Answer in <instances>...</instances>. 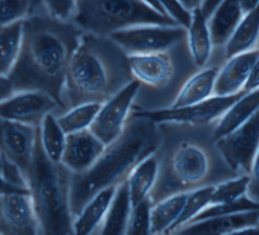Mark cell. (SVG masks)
Here are the masks:
<instances>
[{
	"mask_svg": "<svg viewBox=\"0 0 259 235\" xmlns=\"http://www.w3.org/2000/svg\"><path fill=\"white\" fill-rule=\"evenodd\" d=\"M219 69L214 67L201 68L190 76L181 86L170 107L177 108L202 102L213 96L214 82Z\"/></svg>",
	"mask_w": 259,
	"mask_h": 235,
	"instance_id": "ffe728a7",
	"label": "cell"
},
{
	"mask_svg": "<svg viewBox=\"0 0 259 235\" xmlns=\"http://www.w3.org/2000/svg\"><path fill=\"white\" fill-rule=\"evenodd\" d=\"M126 55L131 76L140 84L152 88H162L171 81L174 64L167 51Z\"/></svg>",
	"mask_w": 259,
	"mask_h": 235,
	"instance_id": "5bb4252c",
	"label": "cell"
},
{
	"mask_svg": "<svg viewBox=\"0 0 259 235\" xmlns=\"http://www.w3.org/2000/svg\"><path fill=\"white\" fill-rule=\"evenodd\" d=\"M159 161L156 153L142 159L128 173L125 182L132 207L148 199L157 183Z\"/></svg>",
	"mask_w": 259,
	"mask_h": 235,
	"instance_id": "d6986e66",
	"label": "cell"
},
{
	"mask_svg": "<svg viewBox=\"0 0 259 235\" xmlns=\"http://www.w3.org/2000/svg\"><path fill=\"white\" fill-rule=\"evenodd\" d=\"M163 12L176 24L185 28L190 23L191 12L186 10L178 0H157Z\"/></svg>",
	"mask_w": 259,
	"mask_h": 235,
	"instance_id": "e575fe53",
	"label": "cell"
},
{
	"mask_svg": "<svg viewBox=\"0 0 259 235\" xmlns=\"http://www.w3.org/2000/svg\"><path fill=\"white\" fill-rule=\"evenodd\" d=\"M89 129L66 135L61 163L72 173H80L90 168L105 148Z\"/></svg>",
	"mask_w": 259,
	"mask_h": 235,
	"instance_id": "9a60e30c",
	"label": "cell"
},
{
	"mask_svg": "<svg viewBox=\"0 0 259 235\" xmlns=\"http://www.w3.org/2000/svg\"><path fill=\"white\" fill-rule=\"evenodd\" d=\"M151 207L152 202L149 198L132 207L125 235H151Z\"/></svg>",
	"mask_w": 259,
	"mask_h": 235,
	"instance_id": "d6a6232c",
	"label": "cell"
},
{
	"mask_svg": "<svg viewBox=\"0 0 259 235\" xmlns=\"http://www.w3.org/2000/svg\"><path fill=\"white\" fill-rule=\"evenodd\" d=\"M259 55V47L232 55L219 69L213 96H231L243 91L250 71Z\"/></svg>",
	"mask_w": 259,
	"mask_h": 235,
	"instance_id": "2e32d148",
	"label": "cell"
},
{
	"mask_svg": "<svg viewBox=\"0 0 259 235\" xmlns=\"http://www.w3.org/2000/svg\"><path fill=\"white\" fill-rule=\"evenodd\" d=\"M244 12L237 0H224L207 18V26L213 46L225 45L229 40Z\"/></svg>",
	"mask_w": 259,
	"mask_h": 235,
	"instance_id": "44dd1931",
	"label": "cell"
},
{
	"mask_svg": "<svg viewBox=\"0 0 259 235\" xmlns=\"http://www.w3.org/2000/svg\"><path fill=\"white\" fill-rule=\"evenodd\" d=\"M143 2H145L146 4H148L149 6H151L152 8H154L155 10H157V11H159L160 13H162V14H165L164 12H163V10L161 9V7H160V5L158 4V2H157V0H142ZM166 15V14H165Z\"/></svg>",
	"mask_w": 259,
	"mask_h": 235,
	"instance_id": "f6af8a7d",
	"label": "cell"
},
{
	"mask_svg": "<svg viewBox=\"0 0 259 235\" xmlns=\"http://www.w3.org/2000/svg\"><path fill=\"white\" fill-rule=\"evenodd\" d=\"M259 110V89L245 92L218 120L213 130L214 140L234 131Z\"/></svg>",
	"mask_w": 259,
	"mask_h": 235,
	"instance_id": "7402d4cb",
	"label": "cell"
},
{
	"mask_svg": "<svg viewBox=\"0 0 259 235\" xmlns=\"http://www.w3.org/2000/svg\"><path fill=\"white\" fill-rule=\"evenodd\" d=\"M259 42V5L245 13L235 31L226 42V58L256 48Z\"/></svg>",
	"mask_w": 259,
	"mask_h": 235,
	"instance_id": "cb8c5ba5",
	"label": "cell"
},
{
	"mask_svg": "<svg viewBox=\"0 0 259 235\" xmlns=\"http://www.w3.org/2000/svg\"><path fill=\"white\" fill-rule=\"evenodd\" d=\"M1 170H2V156L0 154V174H1Z\"/></svg>",
	"mask_w": 259,
	"mask_h": 235,
	"instance_id": "bcb514c9",
	"label": "cell"
},
{
	"mask_svg": "<svg viewBox=\"0 0 259 235\" xmlns=\"http://www.w3.org/2000/svg\"><path fill=\"white\" fill-rule=\"evenodd\" d=\"M248 177H249V186H248L247 195L251 199L259 203V148L253 159Z\"/></svg>",
	"mask_w": 259,
	"mask_h": 235,
	"instance_id": "8d00e7d4",
	"label": "cell"
},
{
	"mask_svg": "<svg viewBox=\"0 0 259 235\" xmlns=\"http://www.w3.org/2000/svg\"><path fill=\"white\" fill-rule=\"evenodd\" d=\"M14 94L12 82L8 76L0 75V102L8 99Z\"/></svg>",
	"mask_w": 259,
	"mask_h": 235,
	"instance_id": "ab89813d",
	"label": "cell"
},
{
	"mask_svg": "<svg viewBox=\"0 0 259 235\" xmlns=\"http://www.w3.org/2000/svg\"><path fill=\"white\" fill-rule=\"evenodd\" d=\"M109 37L126 54L162 52L186 37V28L178 24H142L115 31Z\"/></svg>",
	"mask_w": 259,
	"mask_h": 235,
	"instance_id": "52a82bcc",
	"label": "cell"
},
{
	"mask_svg": "<svg viewBox=\"0 0 259 235\" xmlns=\"http://www.w3.org/2000/svg\"><path fill=\"white\" fill-rule=\"evenodd\" d=\"M38 134L41 147L50 160L61 162L63 155L66 133L58 123L57 117L53 112L48 113L38 126Z\"/></svg>",
	"mask_w": 259,
	"mask_h": 235,
	"instance_id": "83f0119b",
	"label": "cell"
},
{
	"mask_svg": "<svg viewBox=\"0 0 259 235\" xmlns=\"http://www.w3.org/2000/svg\"><path fill=\"white\" fill-rule=\"evenodd\" d=\"M257 224H259V210H253L194 221L173 235H227L240 228Z\"/></svg>",
	"mask_w": 259,
	"mask_h": 235,
	"instance_id": "e0dca14e",
	"label": "cell"
},
{
	"mask_svg": "<svg viewBox=\"0 0 259 235\" xmlns=\"http://www.w3.org/2000/svg\"><path fill=\"white\" fill-rule=\"evenodd\" d=\"M160 143L157 124L136 114L127 120L120 135L106 145L87 170L72 173L70 206L73 218L100 191L124 182L131 170L145 157L156 153Z\"/></svg>",
	"mask_w": 259,
	"mask_h": 235,
	"instance_id": "7a4b0ae2",
	"label": "cell"
},
{
	"mask_svg": "<svg viewBox=\"0 0 259 235\" xmlns=\"http://www.w3.org/2000/svg\"><path fill=\"white\" fill-rule=\"evenodd\" d=\"M244 93L245 91L231 96H211L202 102L192 105L177 108L168 107L157 110L137 111L134 114L146 117L156 124H206L218 120Z\"/></svg>",
	"mask_w": 259,
	"mask_h": 235,
	"instance_id": "ba28073f",
	"label": "cell"
},
{
	"mask_svg": "<svg viewBox=\"0 0 259 235\" xmlns=\"http://www.w3.org/2000/svg\"><path fill=\"white\" fill-rule=\"evenodd\" d=\"M166 170L163 179H157L149 197L152 204L168 196L206 186L204 184L210 173L211 162L201 146L184 141L171 153Z\"/></svg>",
	"mask_w": 259,
	"mask_h": 235,
	"instance_id": "8992f818",
	"label": "cell"
},
{
	"mask_svg": "<svg viewBox=\"0 0 259 235\" xmlns=\"http://www.w3.org/2000/svg\"><path fill=\"white\" fill-rule=\"evenodd\" d=\"M49 16L68 21L73 17L76 7V0H44Z\"/></svg>",
	"mask_w": 259,
	"mask_h": 235,
	"instance_id": "d590c367",
	"label": "cell"
},
{
	"mask_svg": "<svg viewBox=\"0 0 259 235\" xmlns=\"http://www.w3.org/2000/svg\"><path fill=\"white\" fill-rule=\"evenodd\" d=\"M214 143L232 169L248 174L259 148V110L243 125L214 140Z\"/></svg>",
	"mask_w": 259,
	"mask_h": 235,
	"instance_id": "30bf717a",
	"label": "cell"
},
{
	"mask_svg": "<svg viewBox=\"0 0 259 235\" xmlns=\"http://www.w3.org/2000/svg\"><path fill=\"white\" fill-rule=\"evenodd\" d=\"M91 235H98V230H96L94 233H92Z\"/></svg>",
	"mask_w": 259,
	"mask_h": 235,
	"instance_id": "7dc6e473",
	"label": "cell"
},
{
	"mask_svg": "<svg viewBox=\"0 0 259 235\" xmlns=\"http://www.w3.org/2000/svg\"><path fill=\"white\" fill-rule=\"evenodd\" d=\"M35 0H0V27L30 16Z\"/></svg>",
	"mask_w": 259,
	"mask_h": 235,
	"instance_id": "836d02e7",
	"label": "cell"
},
{
	"mask_svg": "<svg viewBox=\"0 0 259 235\" xmlns=\"http://www.w3.org/2000/svg\"><path fill=\"white\" fill-rule=\"evenodd\" d=\"M249 186L248 174L227 180L215 186H212L210 204L230 203L240 200L247 196Z\"/></svg>",
	"mask_w": 259,
	"mask_h": 235,
	"instance_id": "4dcf8cb0",
	"label": "cell"
},
{
	"mask_svg": "<svg viewBox=\"0 0 259 235\" xmlns=\"http://www.w3.org/2000/svg\"><path fill=\"white\" fill-rule=\"evenodd\" d=\"M0 235H39L30 194L0 195Z\"/></svg>",
	"mask_w": 259,
	"mask_h": 235,
	"instance_id": "7c38bea8",
	"label": "cell"
},
{
	"mask_svg": "<svg viewBox=\"0 0 259 235\" xmlns=\"http://www.w3.org/2000/svg\"><path fill=\"white\" fill-rule=\"evenodd\" d=\"M178 1L186 10H188L189 12H192L193 10L200 8L203 0H178Z\"/></svg>",
	"mask_w": 259,
	"mask_h": 235,
	"instance_id": "ee69618b",
	"label": "cell"
},
{
	"mask_svg": "<svg viewBox=\"0 0 259 235\" xmlns=\"http://www.w3.org/2000/svg\"><path fill=\"white\" fill-rule=\"evenodd\" d=\"M227 235H259V224L240 228Z\"/></svg>",
	"mask_w": 259,
	"mask_h": 235,
	"instance_id": "b9f144b4",
	"label": "cell"
},
{
	"mask_svg": "<svg viewBox=\"0 0 259 235\" xmlns=\"http://www.w3.org/2000/svg\"><path fill=\"white\" fill-rule=\"evenodd\" d=\"M186 38L193 64L198 68H203L211 55L213 45L207 19L199 8L191 12L190 23L186 28Z\"/></svg>",
	"mask_w": 259,
	"mask_h": 235,
	"instance_id": "603a6c76",
	"label": "cell"
},
{
	"mask_svg": "<svg viewBox=\"0 0 259 235\" xmlns=\"http://www.w3.org/2000/svg\"><path fill=\"white\" fill-rule=\"evenodd\" d=\"M101 103L89 102L76 105L69 108L67 112L57 117L58 123L60 124L63 131L67 134L89 129L92 122L94 121Z\"/></svg>",
	"mask_w": 259,
	"mask_h": 235,
	"instance_id": "f1b7e54d",
	"label": "cell"
},
{
	"mask_svg": "<svg viewBox=\"0 0 259 235\" xmlns=\"http://www.w3.org/2000/svg\"><path fill=\"white\" fill-rule=\"evenodd\" d=\"M186 193L168 196L152 204L150 211L151 235H166L180 215L187 198Z\"/></svg>",
	"mask_w": 259,
	"mask_h": 235,
	"instance_id": "484cf974",
	"label": "cell"
},
{
	"mask_svg": "<svg viewBox=\"0 0 259 235\" xmlns=\"http://www.w3.org/2000/svg\"><path fill=\"white\" fill-rule=\"evenodd\" d=\"M131 80L126 53L109 36L83 32L66 72L65 108L102 104Z\"/></svg>",
	"mask_w": 259,
	"mask_h": 235,
	"instance_id": "3957f363",
	"label": "cell"
},
{
	"mask_svg": "<svg viewBox=\"0 0 259 235\" xmlns=\"http://www.w3.org/2000/svg\"><path fill=\"white\" fill-rule=\"evenodd\" d=\"M257 89H259V55L256 58L253 67L250 71L248 80L244 86L243 91L250 92V91H254Z\"/></svg>",
	"mask_w": 259,
	"mask_h": 235,
	"instance_id": "74e56055",
	"label": "cell"
},
{
	"mask_svg": "<svg viewBox=\"0 0 259 235\" xmlns=\"http://www.w3.org/2000/svg\"><path fill=\"white\" fill-rule=\"evenodd\" d=\"M73 21L83 32L109 36L142 24H176L142 0H76Z\"/></svg>",
	"mask_w": 259,
	"mask_h": 235,
	"instance_id": "5b68a950",
	"label": "cell"
},
{
	"mask_svg": "<svg viewBox=\"0 0 259 235\" xmlns=\"http://www.w3.org/2000/svg\"><path fill=\"white\" fill-rule=\"evenodd\" d=\"M224 0H203L202 4L200 6V11L201 13L205 16L207 19L208 16L212 13V11L218 7V5Z\"/></svg>",
	"mask_w": 259,
	"mask_h": 235,
	"instance_id": "60d3db41",
	"label": "cell"
},
{
	"mask_svg": "<svg viewBox=\"0 0 259 235\" xmlns=\"http://www.w3.org/2000/svg\"><path fill=\"white\" fill-rule=\"evenodd\" d=\"M132 205L126 182L116 187L109 209L98 228V235H125Z\"/></svg>",
	"mask_w": 259,
	"mask_h": 235,
	"instance_id": "d4e9b609",
	"label": "cell"
},
{
	"mask_svg": "<svg viewBox=\"0 0 259 235\" xmlns=\"http://www.w3.org/2000/svg\"><path fill=\"white\" fill-rule=\"evenodd\" d=\"M140 87L141 84L133 79L101 104L89 130L105 145L114 141L122 132Z\"/></svg>",
	"mask_w": 259,
	"mask_h": 235,
	"instance_id": "9c48e42d",
	"label": "cell"
},
{
	"mask_svg": "<svg viewBox=\"0 0 259 235\" xmlns=\"http://www.w3.org/2000/svg\"><path fill=\"white\" fill-rule=\"evenodd\" d=\"M212 186H203L188 192L186 201L179 217L166 235H173L176 231L190 223L202 210L210 204Z\"/></svg>",
	"mask_w": 259,
	"mask_h": 235,
	"instance_id": "f546056e",
	"label": "cell"
},
{
	"mask_svg": "<svg viewBox=\"0 0 259 235\" xmlns=\"http://www.w3.org/2000/svg\"><path fill=\"white\" fill-rule=\"evenodd\" d=\"M23 20L0 27V75L8 76L13 69L22 42Z\"/></svg>",
	"mask_w": 259,
	"mask_h": 235,
	"instance_id": "4316f807",
	"label": "cell"
},
{
	"mask_svg": "<svg viewBox=\"0 0 259 235\" xmlns=\"http://www.w3.org/2000/svg\"><path fill=\"white\" fill-rule=\"evenodd\" d=\"M253 210H259V203L254 201L247 195L235 202L221 203V204H209L191 222L199 221V220L210 218V217L230 215V214H236V213H240V212L253 211Z\"/></svg>",
	"mask_w": 259,
	"mask_h": 235,
	"instance_id": "1f68e13d",
	"label": "cell"
},
{
	"mask_svg": "<svg viewBox=\"0 0 259 235\" xmlns=\"http://www.w3.org/2000/svg\"><path fill=\"white\" fill-rule=\"evenodd\" d=\"M82 33L74 23L51 16L30 15L25 18L20 51L8 75L14 93L39 91L65 108L66 72Z\"/></svg>",
	"mask_w": 259,
	"mask_h": 235,
	"instance_id": "6da1fadb",
	"label": "cell"
},
{
	"mask_svg": "<svg viewBox=\"0 0 259 235\" xmlns=\"http://www.w3.org/2000/svg\"><path fill=\"white\" fill-rule=\"evenodd\" d=\"M58 103L39 91L16 92L0 102V118L39 126L42 118L58 108Z\"/></svg>",
	"mask_w": 259,
	"mask_h": 235,
	"instance_id": "4fadbf2b",
	"label": "cell"
},
{
	"mask_svg": "<svg viewBox=\"0 0 259 235\" xmlns=\"http://www.w3.org/2000/svg\"><path fill=\"white\" fill-rule=\"evenodd\" d=\"M116 187L100 191L87 202L74 219V235H91L98 230L112 202Z\"/></svg>",
	"mask_w": 259,
	"mask_h": 235,
	"instance_id": "ac0fdd59",
	"label": "cell"
},
{
	"mask_svg": "<svg viewBox=\"0 0 259 235\" xmlns=\"http://www.w3.org/2000/svg\"><path fill=\"white\" fill-rule=\"evenodd\" d=\"M37 134L38 126L0 118V154L16 165L24 179L33 158Z\"/></svg>",
	"mask_w": 259,
	"mask_h": 235,
	"instance_id": "8fae6325",
	"label": "cell"
},
{
	"mask_svg": "<svg viewBox=\"0 0 259 235\" xmlns=\"http://www.w3.org/2000/svg\"><path fill=\"white\" fill-rule=\"evenodd\" d=\"M10 193H24L29 194L28 188L20 187L17 185H14L7 180H5L2 174H0V195L4 194H10Z\"/></svg>",
	"mask_w": 259,
	"mask_h": 235,
	"instance_id": "f35d334b",
	"label": "cell"
},
{
	"mask_svg": "<svg viewBox=\"0 0 259 235\" xmlns=\"http://www.w3.org/2000/svg\"><path fill=\"white\" fill-rule=\"evenodd\" d=\"M72 172L46 155L37 134L26 184L39 226V235H74L70 206Z\"/></svg>",
	"mask_w": 259,
	"mask_h": 235,
	"instance_id": "277c9868",
	"label": "cell"
},
{
	"mask_svg": "<svg viewBox=\"0 0 259 235\" xmlns=\"http://www.w3.org/2000/svg\"><path fill=\"white\" fill-rule=\"evenodd\" d=\"M242 11L245 13L251 11L256 6L259 5V0H237Z\"/></svg>",
	"mask_w": 259,
	"mask_h": 235,
	"instance_id": "7bdbcfd3",
	"label": "cell"
}]
</instances>
